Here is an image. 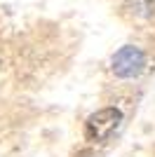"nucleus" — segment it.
Instances as JSON below:
<instances>
[{
    "label": "nucleus",
    "mask_w": 155,
    "mask_h": 157,
    "mask_svg": "<svg viewBox=\"0 0 155 157\" xmlns=\"http://www.w3.org/2000/svg\"><path fill=\"white\" fill-rule=\"evenodd\" d=\"M122 124V110L115 105H106L92 113L85 120V138L89 143H103L106 138L113 136V131Z\"/></svg>",
    "instance_id": "nucleus-1"
},
{
    "label": "nucleus",
    "mask_w": 155,
    "mask_h": 157,
    "mask_svg": "<svg viewBox=\"0 0 155 157\" xmlns=\"http://www.w3.org/2000/svg\"><path fill=\"white\" fill-rule=\"evenodd\" d=\"M146 52L136 45H125L120 47L113 56H110V71L113 75L120 80H132V78H139L143 71H146Z\"/></svg>",
    "instance_id": "nucleus-2"
},
{
    "label": "nucleus",
    "mask_w": 155,
    "mask_h": 157,
    "mask_svg": "<svg viewBox=\"0 0 155 157\" xmlns=\"http://www.w3.org/2000/svg\"><path fill=\"white\" fill-rule=\"evenodd\" d=\"M136 17H150L153 14V0H132Z\"/></svg>",
    "instance_id": "nucleus-3"
}]
</instances>
